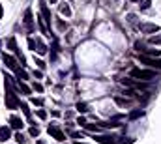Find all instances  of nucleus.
Wrapping results in <instances>:
<instances>
[{"label": "nucleus", "instance_id": "obj_13", "mask_svg": "<svg viewBox=\"0 0 161 144\" xmlns=\"http://www.w3.org/2000/svg\"><path fill=\"white\" fill-rule=\"evenodd\" d=\"M114 101H116V105H120V107H127L131 103L127 97H118V95H114Z\"/></svg>", "mask_w": 161, "mask_h": 144}, {"label": "nucleus", "instance_id": "obj_23", "mask_svg": "<svg viewBox=\"0 0 161 144\" xmlns=\"http://www.w3.org/2000/svg\"><path fill=\"white\" fill-rule=\"evenodd\" d=\"M84 127H86V129H88V131H94V133H98V131H99V129H101V127H99V126H90V124H84Z\"/></svg>", "mask_w": 161, "mask_h": 144}, {"label": "nucleus", "instance_id": "obj_17", "mask_svg": "<svg viewBox=\"0 0 161 144\" xmlns=\"http://www.w3.org/2000/svg\"><path fill=\"white\" fill-rule=\"evenodd\" d=\"M36 47H38L36 51H38L39 54H45V52H47V47H45V45H43V43H41L39 39H36Z\"/></svg>", "mask_w": 161, "mask_h": 144}, {"label": "nucleus", "instance_id": "obj_39", "mask_svg": "<svg viewBox=\"0 0 161 144\" xmlns=\"http://www.w3.org/2000/svg\"><path fill=\"white\" fill-rule=\"evenodd\" d=\"M131 2H137V0H131Z\"/></svg>", "mask_w": 161, "mask_h": 144}, {"label": "nucleus", "instance_id": "obj_25", "mask_svg": "<svg viewBox=\"0 0 161 144\" xmlns=\"http://www.w3.org/2000/svg\"><path fill=\"white\" fill-rule=\"evenodd\" d=\"M30 135H32V137H38V135H39V129H38V127H30Z\"/></svg>", "mask_w": 161, "mask_h": 144}, {"label": "nucleus", "instance_id": "obj_32", "mask_svg": "<svg viewBox=\"0 0 161 144\" xmlns=\"http://www.w3.org/2000/svg\"><path fill=\"white\" fill-rule=\"evenodd\" d=\"M34 62L38 64V68H39V69H43V68H45V64H43V62H41V60H34Z\"/></svg>", "mask_w": 161, "mask_h": 144}, {"label": "nucleus", "instance_id": "obj_28", "mask_svg": "<svg viewBox=\"0 0 161 144\" xmlns=\"http://www.w3.org/2000/svg\"><path fill=\"white\" fill-rule=\"evenodd\" d=\"M38 118H41V120H45V116H47V112H45V110H38Z\"/></svg>", "mask_w": 161, "mask_h": 144}, {"label": "nucleus", "instance_id": "obj_29", "mask_svg": "<svg viewBox=\"0 0 161 144\" xmlns=\"http://www.w3.org/2000/svg\"><path fill=\"white\" fill-rule=\"evenodd\" d=\"M21 109H23V112H25L26 116H30V110H28V105H25V103H23V105H21Z\"/></svg>", "mask_w": 161, "mask_h": 144}, {"label": "nucleus", "instance_id": "obj_31", "mask_svg": "<svg viewBox=\"0 0 161 144\" xmlns=\"http://www.w3.org/2000/svg\"><path fill=\"white\" fill-rule=\"evenodd\" d=\"M58 28L64 32V30H66V23H64V21H58Z\"/></svg>", "mask_w": 161, "mask_h": 144}, {"label": "nucleus", "instance_id": "obj_3", "mask_svg": "<svg viewBox=\"0 0 161 144\" xmlns=\"http://www.w3.org/2000/svg\"><path fill=\"white\" fill-rule=\"evenodd\" d=\"M124 86H131V88H137V90H150V86L148 84H144L143 81L139 82V81H131V79H122L120 81Z\"/></svg>", "mask_w": 161, "mask_h": 144}, {"label": "nucleus", "instance_id": "obj_6", "mask_svg": "<svg viewBox=\"0 0 161 144\" xmlns=\"http://www.w3.org/2000/svg\"><path fill=\"white\" fill-rule=\"evenodd\" d=\"M49 135H52L56 140H64V133L58 127H55V126H49Z\"/></svg>", "mask_w": 161, "mask_h": 144}, {"label": "nucleus", "instance_id": "obj_11", "mask_svg": "<svg viewBox=\"0 0 161 144\" xmlns=\"http://www.w3.org/2000/svg\"><path fill=\"white\" fill-rule=\"evenodd\" d=\"M96 140H98V142H101V144H118L116 137H98Z\"/></svg>", "mask_w": 161, "mask_h": 144}, {"label": "nucleus", "instance_id": "obj_21", "mask_svg": "<svg viewBox=\"0 0 161 144\" xmlns=\"http://www.w3.org/2000/svg\"><path fill=\"white\" fill-rule=\"evenodd\" d=\"M77 110H79V112H86V110H88V105L86 103H77Z\"/></svg>", "mask_w": 161, "mask_h": 144}, {"label": "nucleus", "instance_id": "obj_5", "mask_svg": "<svg viewBox=\"0 0 161 144\" xmlns=\"http://www.w3.org/2000/svg\"><path fill=\"white\" fill-rule=\"evenodd\" d=\"M139 30L144 32V34H154V32H159L157 25H150V23H141L139 25Z\"/></svg>", "mask_w": 161, "mask_h": 144}, {"label": "nucleus", "instance_id": "obj_38", "mask_svg": "<svg viewBox=\"0 0 161 144\" xmlns=\"http://www.w3.org/2000/svg\"><path fill=\"white\" fill-rule=\"evenodd\" d=\"M0 49H2V41H0Z\"/></svg>", "mask_w": 161, "mask_h": 144}, {"label": "nucleus", "instance_id": "obj_14", "mask_svg": "<svg viewBox=\"0 0 161 144\" xmlns=\"http://www.w3.org/2000/svg\"><path fill=\"white\" fill-rule=\"evenodd\" d=\"M144 56H161V51H154V49H143Z\"/></svg>", "mask_w": 161, "mask_h": 144}, {"label": "nucleus", "instance_id": "obj_30", "mask_svg": "<svg viewBox=\"0 0 161 144\" xmlns=\"http://www.w3.org/2000/svg\"><path fill=\"white\" fill-rule=\"evenodd\" d=\"M32 103H34V105H43V99H41V97H34V99H32Z\"/></svg>", "mask_w": 161, "mask_h": 144}, {"label": "nucleus", "instance_id": "obj_37", "mask_svg": "<svg viewBox=\"0 0 161 144\" xmlns=\"http://www.w3.org/2000/svg\"><path fill=\"white\" fill-rule=\"evenodd\" d=\"M38 144H45V142H43V140H39V142H38Z\"/></svg>", "mask_w": 161, "mask_h": 144}, {"label": "nucleus", "instance_id": "obj_16", "mask_svg": "<svg viewBox=\"0 0 161 144\" xmlns=\"http://www.w3.org/2000/svg\"><path fill=\"white\" fill-rule=\"evenodd\" d=\"M8 47H9V51L19 52V49H17V43H15V38H9V39H8Z\"/></svg>", "mask_w": 161, "mask_h": 144}, {"label": "nucleus", "instance_id": "obj_19", "mask_svg": "<svg viewBox=\"0 0 161 144\" xmlns=\"http://www.w3.org/2000/svg\"><path fill=\"white\" fill-rule=\"evenodd\" d=\"M19 88H21V92H23V94H26V95L30 94V88H28V86H26L23 81H19Z\"/></svg>", "mask_w": 161, "mask_h": 144}, {"label": "nucleus", "instance_id": "obj_22", "mask_svg": "<svg viewBox=\"0 0 161 144\" xmlns=\"http://www.w3.org/2000/svg\"><path fill=\"white\" fill-rule=\"evenodd\" d=\"M137 2H141V4H139L141 9H148L150 8V0H137Z\"/></svg>", "mask_w": 161, "mask_h": 144}, {"label": "nucleus", "instance_id": "obj_1", "mask_svg": "<svg viewBox=\"0 0 161 144\" xmlns=\"http://www.w3.org/2000/svg\"><path fill=\"white\" fill-rule=\"evenodd\" d=\"M131 77L141 81H154L157 79V71L156 69H131Z\"/></svg>", "mask_w": 161, "mask_h": 144}, {"label": "nucleus", "instance_id": "obj_35", "mask_svg": "<svg viewBox=\"0 0 161 144\" xmlns=\"http://www.w3.org/2000/svg\"><path fill=\"white\" fill-rule=\"evenodd\" d=\"M2 15H4V8H2V4H0V19H2Z\"/></svg>", "mask_w": 161, "mask_h": 144}, {"label": "nucleus", "instance_id": "obj_10", "mask_svg": "<svg viewBox=\"0 0 161 144\" xmlns=\"http://www.w3.org/2000/svg\"><path fill=\"white\" fill-rule=\"evenodd\" d=\"M9 137H12V131H9V127H0V140H2V142H6Z\"/></svg>", "mask_w": 161, "mask_h": 144}, {"label": "nucleus", "instance_id": "obj_12", "mask_svg": "<svg viewBox=\"0 0 161 144\" xmlns=\"http://www.w3.org/2000/svg\"><path fill=\"white\" fill-rule=\"evenodd\" d=\"M141 116H144V110L137 109V110H131V112L127 114V120H137V118H141Z\"/></svg>", "mask_w": 161, "mask_h": 144}, {"label": "nucleus", "instance_id": "obj_33", "mask_svg": "<svg viewBox=\"0 0 161 144\" xmlns=\"http://www.w3.org/2000/svg\"><path fill=\"white\" fill-rule=\"evenodd\" d=\"M77 124H79V126H84V124H86V120H84V118H79Z\"/></svg>", "mask_w": 161, "mask_h": 144}, {"label": "nucleus", "instance_id": "obj_4", "mask_svg": "<svg viewBox=\"0 0 161 144\" xmlns=\"http://www.w3.org/2000/svg\"><path fill=\"white\" fill-rule=\"evenodd\" d=\"M139 60H141L143 64H146V65H150L152 69H161V60H154L152 56H139Z\"/></svg>", "mask_w": 161, "mask_h": 144}, {"label": "nucleus", "instance_id": "obj_24", "mask_svg": "<svg viewBox=\"0 0 161 144\" xmlns=\"http://www.w3.org/2000/svg\"><path fill=\"white\" fill-rule=\"evenodd\" d=\"M15 140H17L19 144H25V140H26V139H25V135H21V133H17V135H15Z\"/></svg>", "mask_w": 161, "mask_h": 144}, {"label": "nucleus", "instance_id": "obj_2", "mask_svg": "<svg viewBox=\"0 0 161 144\" xmlns=\"http://www.w3.org/2000/svg\"><path fill=\"white\" fill-rule=\"evenodd\" d=\"M8 86V84H6ZM6 107L8 109H12V110H15L17 107H19V99H17V95L13 94V90L8 86V90H6Z\"/></svg>", "mask_w": 161, "mask_h": 144}, {"label": "nucleus", "instance_id": "obj_8", "mask_svg": "<svg viewBox=\"0 0 161 144\" xmlns=\"http://www.w3.org/2000/svg\"><path fill=\"white\" fill-rule=\"evenodd\" d=\"M25 25H26L28 32L34 30V25H32V9H26V13H25Z\"/></svg>", "mask_w": 161, "mask_h": 144}, {"label": "nucleus", "instance_id": "obj_15", "mask_svg": "<svg viewBox=\"0 0 161 144\" xmlns=\"http://www.w3.org/2000/svg\"><path fill=\"white\" fill-rule=\"evenodd\" d=\"M60 13L66 15V17H69V15H71V8H69L68 4H60Z\"/></svg>", "mask_w": 161, "mask_h": 144}, {"label": "nucleus", "instance_id": "obj_18", "mask_svg": "<svg viewBox=\"0 0 161 144\" xmlns=\"http://www.w3.org/2000/svg\"><path fill=\"white\" fill-rule=\"evenodd\" d=\"M15 73H17V79H19V81H26V79H28V75H26L23 69H19V68L15 69Z\"/></svg>", "mask_w": 161, "mask_h": 144}, {"label": "nucleus", "instance_id": "obj_9", "mask_svg": "<svg viewBox=\"0 0 161 144\" xmlns=\"http://www.w3.org/2000/svg\"><path fill=\"white\" fill-rule=\"evenodd\" d=\"M9 124H12L13 129H21V127L25 126V124H23V120H21L19 116H12V118H9Z\"/></svg>", "mask_w": 161, "mask_h": 144}, {"label": "nucleus", "instance_id": "obj_34", "mask_svg": "<svg viewBox=\"0 0 161 144\" xmlns=\"http://www.w3.org/2000/svg\"><path fill=\"white\" fill-rule=\"evenodd\" d=\"M34 77L36 79H41V71H34Z\"/></svg>", "mask_w": 161, "mask_h": 144}, {"label": "nucleus", "instance_id": "obj_7", "mask_svg": "<svg viewBox=\"0 0 161 144\" xmlns=\"http://www.w3.org/2000/svg\"><path fill=\"white\" fill-rule=\"evenodd\" d=\"M4 64L8 65L9 69H17V60L13 56H9V54H4Z\"/></svg>", "mask_w": 161, "mask_h": 144}, {"label": "nucleus", "instance_id": "obj_20", "mask_svg": "<svg viewBox=\"0 0 161 144\" xmlns=\"http://www.w3.org/2000/svg\"><path fill=\"white\" fill-rule=\"evenodd\" d=\"M150 43H152V45H161V34L159 36H152L150 38Z\"/></svg>", "mask_w": 161, "mask_h": 144}, {"label": "nucleus", "instance_id": "obj_26", "mask_svg": "<svg viewBox=\"0 0 161 144\" xmlns=\"http://www.w3.org/2000/svg\"><path fill=\"white\" fill-rule=\"evenodd\" d=\"M32 88H34L36 92H43V86H41L39 82H34V86H32Z\"/></svg>", "mask_w": 161, "mask_h": 144}, {"label": "nucleus", "instance_id": "obj_36", "mask_svg": "<svg viewBox=\"0 0 161 144\" xmlns=\"http://www.w3.org/2000/svg\"><path fill=\"white\" fill-rule=\"evenodd\" d=\"M51 4H56V0H51Z\"/></svg>", "mask_w": 161, "mask_h": 144}, {"label": "nucleus", "instance_id": "obj_27", "mask_svg": "<svg viewBox=\"0 0 161 144\" xmlns=\"http://www.w3.org/2000/svg\"><path fill=\"white\" fill-rule=\"evenodd\" d=\"M28 47L36 51V39H32V38H30V39H28Z\"/></svg>", "mask_w": 161, "mask_h": 144}]
</instances>
